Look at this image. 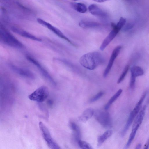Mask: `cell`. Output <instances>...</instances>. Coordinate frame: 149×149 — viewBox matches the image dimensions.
<instances>
[{"label": "cell", "instance_id": "6", "mask_svg": "<svg viewBox=\"0 0 149 149\" xmlns=\"http://www.w3.org/2000/svg\"><path fill=\"white\" fill-rule=\"evenodd\" d=\"M39 124L43 138L48 146L51 149H62L52 138L48 129L43 123L40 122Z\"/></svg>", "mask_w": 149, "mask_h": 149}, {"label": "cell", "instance_id": "16", "mask_svg": "<svg viewBox=\"0 0 149 149\" xmlns=\"http://www.w3.org/2000/svg\"><path fill=\"white\" fill-rule=\"evenodd\" d=\"M94 111L91 108H87L79 117V120L81 122H85L94 115Z\"/></svg>", "mask_w": 149, "mask_h": 149}, {"label": "cell", "instance_id": "7", "mask_svg": "<svg viewBox=\"0 0 149 149\" xmlns=\"http://www.w3.org/2000/svg\"><path fill=\"white\" fill-rule=\"evenodd\" d=\"M26 57L29 61L37 67L40 73L45 79L52 84L54 85L56 84L55 80L51 75L38 61L29 55L26 56Z\"/></svg>", "mask_w": 149, "mask_h": 149}, {"label": "cell", "instance_id": "4", "mask_svg": "<svg viewBox=\"0 0 149 149\" xmlns=\"http://www.w3.org/2000/svg\"><path fill=\"white\" fill-rule=\"evenodd\" d=\"M94 116L97 121L104 128H110L112 123L109 112L105 110H97L94 111Z\"/></svg>", "mask_w": 149, "mask_h": 149}, {"label": "cell", "instance_id": "24", "mask_svg": "<svg viewBox=\"0 0 149 149\" xmlns=\"http://www.w3.org/2000/svg\"><path fill=\"white\" fill-rule=\"evenodd\" d=\"M126 19L122 17H120L116 26L117 28L120 31L125 25Z\"/></svg>", "mask_w": 149, "mask_h": 149}, {"label": "cell", "instance_id": "22", "mask_svg": "<svg viewBox=\"0 0 149 149\" xmlns=\"http://www.w3.org/2000/svg\"><path fill=\"white\" fill-rule=\"evenodd\" d=\"M78 144L81 149H93L89 143L84 141L80 140Z\"/></svg>", "mask_w": 149, "mask_h": 149}, {"label": "cell", "instance_id": "9", "mask_svg": "<svg viewBox=\"0 0 149 149\" xmlns=\"http://www.w3.org/2000/svg\"><path fill=\"white\" fill-rule=\"evenodd\" d=\"M111 26L113 29L104 39L100 46V49L101 51L103 50L106 48L120 31L116 27V25L114 23H111Z\"/></svg>", "mask_w": 149, "mask_h": 149}, {"label": "cell", "instance_id": "21", "mask_svg": "<svg viewBox=\"0 0 149 149\" xmlns=\"http://www.w3.org/2000/svg\"><path fill=\"white\" fill-rule=\"evenodd\" d=\"M122 89H119L110 99L104 107V109L107 110L111 104L119 97L122 92Z\"/></svg>", "mask_w": 149, "mask_h": 149}, {"label": "cell", "instance_id": "8", "mask_svg": "<svg viewBox=\"0 0 149 149\" xmlns=\"http://www.w3.org/2000/svg\"><path fill=\"white\" fill-rule=\"evenodd\" d=\"M38 22L42 25L47 27L49 29L52 31L59 37L68 41V42L74 46H75V44L58 29L53 26L49 23H48L43 20L38 18L37 19Z\"/></svg>", "mask_w": 149, "mask_h": 149}, {"label": "cell", "instance_id": "15", "mask_svg": "<svg viewBox=\"0 0 149 149\" xmlns=\"http://www.w3.org/2000/svg\"><path fill=\"white\" fill-rule=\"evenodd\" d=\"M88 9L91 13L94 16L101 17H104L107 16L105 12L95 4L90 5Z\"/></svg>", "mask_w": 149, "mask_h": 149}, {"label": "cell", "instance_id": "28", "mask_svg": "<svg viewBox=\"0 0 149 149\" xmlns=\"http://www.w3.org/2000/svg\"><path fill=\"white\" fill-rule=\"evenodd\" d=\"M141 143H139L137 145L134 149H140L141 148Z\"/></svg>", "mask_w": 149, "mask_h": 149}, {"label": "cell", "instance_id": "1", "mask_svg": "<svg viewBox=\"0 0 149 149\" xmlns=\"http://www.w3.org/2000/svg\"><path fill=\"white\" fill-rule=\"evenodd\" d=\"M103 61L102 55L97 52H91L84 54L79 60L80 63L83 67L91 70L95 69Z\"/></svg>", "mask_w": 149, "mask_h": 149}, {"label": "cell", "instance_id": "25", "mask_svg": "<svg viewBox=\"0 0 149 149\" xmlns=\"http://www.w3.org/2000/svg\"><path fill=\"white\" fill-rule=\"evenodd\" d=\"M103 94L104 93L103 92H100L90 99L89 100L90 102L92 103L97 101L100 98Z\"/></svg>", "mask_w": 149, "mask_h": 149}, {"label": "cell", "instance_id": "5", "mask_svg": "<svg viewBox=\"0 0 149 149\" xmlns=\"http://www.w3.org/2000/svg\"><path fill=\"white\" fill-rule=\"evenodd\" d=\"M49 91L48 88L42 86L38 88L28 96L30 100L38 102H44L48 97Z\"/></svg>", "mask_w": 149, "mask_h": 149}, {"label": "cell", "instance_id": "19", "mask_svg": "<svg viewBox=\"0 0 149 149\" xmlns=\"http://www.w3.org/2000/svg\"><path fill=\"white\" fill-rule=\"evenodd\" d=\"M112 131L109 130L105 132L102 134L100 136L97 140V146L100 147L112 134Z\"/></svg>", "mask_w": 149, "mask_h": 149}, {"label": "cell", "instance_id": "27", "mask_svg": "<svg viewBox=\"0 0 149 149\" xmlns=\"http://www.w3.org/2000/svg\"><path fill=\"white\" fill-rule=\"evenodd\" d=\"M149 148V139L145 145L143 149H148Z\"/></svg>", "mask_w": 149, "mask_h": 149}, {"label": "cell", "instance_id": "20", "mask_svg": "<svg viewBox=\"0 0 149 149\" xmlns=\"http://www.w3.org/2000/svg\"><path fill=\"white\" fill-rule=\"evenodd\" d=\"M131 76L136 77H137L142 76L144 72L143 69L140 67L137 66H134L130 68Z\"/></svg>", "mask_w": 149, "mask_h": 149}, {"label": "cell", "instance_id": "10", "mask_svg": "<svg viewBox=\"0 0 149 149\" xmlns=\"http://www.w3.org/2000/svg\"><path fill=\"white\" fill-rule=\"evenodd\" d=\"M121 48V46L119 45L116 47L113 51L107 67L103 73V76L104 77H106L109 74L114 61L119 54Z\"/></svg>", "mask_w": 149, "mask_h": 149}, {"label": "cell", "instance_id": "3", "mask_svg": "<svg viewBox=\"0 0 149 149\" xmlns=\"http://www.w3.org/2000/svg\"><path fill=\"white\" fill-rule=\"evenodd\" d=\"M146 95V92H145L143 94L134 109L130 112L126 124L122 131L121 134L122 136H123L125 134L135 118L136 117L140 111L141 105Z\"/></svg>", "mask_w": 149, "mask_h": 149}, {"label": "cell", "instance_id": "17", "mask_svg": "<svg viewBox=\"0 0 149 149\" xmlns=\"http://www.w3.org/2000/svg\"><path fill=\"white\" fill-rule=\"evenodd\" d=\"M71 7L76 11L81 13H84L87 10L86 5L83 3L72 2L70 3Z\"/></svg>", "mask_w": 149, "mask_h": 149}, {"label": "cell", "instance_id": "13", "mask_svg": "<svg viewBox=\"0 0 149 149\" xmlns=\"http://www.w3.org/2000/svg\"><path fill=\"white\" fill-rule=\"evenodd\" d=\"M146 106H144L136 116L133 124L132 130L137 132L141 124L145 115Z\"/></svg>", "mask_w": 149, "mask_h": 149}, {"label": "cell", "instance_id": "29", "mask_svg": "<svg viewBox=\"0 0 149 149\" xmlns=\"http://www.w3.org/2000/svg\"><path fill=\"white\" fill-rule=\"evenodd\" d=\"M95 1L97 2H104V1H106V0H96L94 1Z\"/></svg>", "mask_w": 149, "mask_h": 149}, {"label": "cell", "instance_id": "12", "mask_svg": "<svg viewBox=\"0 0 149 149\" xmlns=\"http://www.w3.org/2000/svg\"><path fill=\"white\" fill-rule=\"evenodd\" d=\"M11 29L13 32L23 37L39 42L41 41L42 40L41 38L33 35L19 27L13 26L11 27Z\"/></svg>", "mask_w": 149, "mask_h": 149}, {"label": "cell", "instance_id": "14", "mask_svg": "<svg viewBox=\"0 0 149 149\" xmlns=\"http://www.w3.org/2000/svg\"><path fill=\"white\" fill-rule=\"evenodd\" d=\"M69 126L72 131L73 140L78 144L79 141L81 140V134L80 127L75 122L72 121L70 122Z\"/></svg>", "mask_w": 149, "mask_h": 149}, {"label": "cell", "instance_id": "26", "mask_svg": "<svg viewBox=\"0 0 149 149\" xmlns=\"http://www.w3.org/2000/svg\"><path fill=\"white\" fill-rule=\"evenodd\" d=\"M133 24L131 23H128L125 25L123 28V30L124 31H127L130 29L133 26Z\"/></svg>", "mask_w": 149, "mask_h": 149}, {"label": "cell", "instance_id": "11", "mask_svg": "<svg viewBox=\"0 0 149 149\" xmlns=\"http://www.w3.org/2000/svg\"><path fill=\"white\" fill-rule=\"evenodd\" d=\"M10 67L12 70L15 73L20 76L29 79H33L35 78L34 74L29 70L13 65H11Z\"/></svg>", "mask_w": 149, "mask_h": 149}, {"label": "cell", "instance_id": "18", "mask_svg": "<svg viewBox=\"0 0 149 149\" xmlns=\"http://www.w3.org/2000/svg\"><path fill=\"white\" fill-rule=\"evenodd\" d=\"M79 26L83 28H91L99 27L101 24L97 22L88 21H81L79 23Z\"/></svg>", "mask_w": 149, "mask_h": 149}, {"label": "cell", "instance_id": "2", "mask_svg": "<svg viewBox=\"0 0 149 149\" xmlns=\"http://www.w3.org/2000/svg\"><path fill=\"white\" fill-rule=\"evenodd\" d=\"M0 39L1 41L12 47L18 49L23 47L22 44L1 24L0 28Z\"/></svg>", "mask_w": 149, "mask_h": 149}, {"label": "cell", "instance_id": "23", "mask_svg": "<svg viewBox=\"0 0 149 149\" xmlns=\"http://www.w3.org/2000/svg\"><path fill=\"white\" fill-rule=\"evenodd\" d=\"M129 66L128 65H127L125 68L122 74L119 78L117 81V83L119 84L121 83L124 79L127 72L129 70Z\"/></svg>", "mask_w": 149, "mask_h": 149}]
</instances>
